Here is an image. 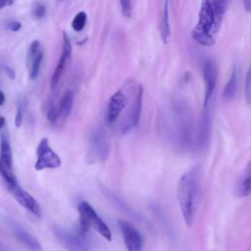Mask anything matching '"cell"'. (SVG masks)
<instances>
[{"label": "cell", "mask_w": 251, "mask_h": 251, "mask_svg": "<svg viewBox=\"0 0 251 251\" xmlns=\"http://www.w3.org/2000/svg\"><path fill=\"white\" fill-rule=\"evenodd\" d=\"M226 10V0H203L197 25L192 31L193 39L202 46L215 44L217 34Z\"/></svg>", "instance_id": "6da1fadb"}, {"label": "cell", "mask_w": 251, "mask_h": 251, "mask_svg": "<svg viewBox=\"0 0 251 251\" xmlns=\"http://www.w3.org/2000/svg\"><path fill=\"white\" fill-rule=\"evenodd\" d=\"M201 173L194 166L187 170L178 179L176 185V198L184 223L187 226L193 224L197 199L200 191Z\"/></svg>", "instance_id": "7a4b0ae2"}, {"label": "cell", "mask_w": 251, "mask_h": 251, "mask_svg": "<svg viewBox=\"0 0 251 251\" xmlns=\"http://www.w3.org/2000/svg\"><path fill=\"white\" fill-rule=\"evenodd\" d=\"M135 92V81L127 79L109 99L106 120L109 125H112L119 118L121 113L131 100Z\"/></svg>", "instance_id": "3957f363"}, {"label": "cell", "mask_w": 251, "mask_h": 251, "mask_svg": "<svg viewBox=\"0 0 251 251\" xmlns=\"http://www.w3.org/2000/svg\"><path fill=\"white\" fill-rule=\"evenodd\" d=\"M77 211L79 213V224L82 232H86L92 226L106 240H112L111 229L88 202L80 201L77 205Z\"/></svg>", "instance_id": "277c9868"}, {"label": "cell", "mask_w": 251, "mask_h": 251, "mask_svg": "<svg viewBox=\"0 0 251 251\" xmlns=\"http://www.w3.org/2000/svg\"><path fill=\"white\" fill-rule=\"evenodd\" d=\"M61 166V159L50 147L47 137H43L36 148V162L34 169L42 171L45 169H57Z\"/></svg>", "instance_id": "5b68a950"}, {"label": "cell", "mask_w": 251, "mask_h": 251, "mask_svg": "<svg viewBox=\"0 0 251 251\" xmlns=\"http://www.w3.org/2000/svg\"><path fill=\"white\" fill-rule=\"evenodd\" d=\"M142 100H143V87L142 85H138L135 93L134 101L130 107V109L127 112V115L125 117V119L122 122V133H126L130 128L135 127L138 125L140 114H141V108H142Z\"/></svg>", "instance_id": "8992f818"}, {"label": "cell", "mask_w": 251, "mask_h": 251, "mask_svg": "<svg viewBox=\"0 0 251 251\" xmlns=\"http://www.w3.org/2000/svg\"><path fill=\"white\" fill-rule=\"evenodd\" d=\"M121 233L124 238L127 251H141L142 250V238L139 231L128 222L125 220L118 221Z\"/></svg>", "instance_id": "52a82bcc"}, {"label": "cell", "mask_w": 251, "mask_h": 251, "mask_svg": "<svg viewBox=\"0 0 251 251\" xmlns=\"http://www.w3.org/2000/svg\"><path fill=\"white\" fill-rule=\"evenodd\" d=\"M53 232L68 251H89L84 242L72 230L55 226Z\"/></svg>", "instance_id": "ba28073f"}, {"label": "cell", "mask_w": 251, "mask_h": 251, "mask_svg": "<svg viewBox=\"0 0 251 251\" xmlns=\"http://www.w3.org/2000/svg\"><path fill=\"white\" fill-rule=\"evenodd\" d=\"M72 55V44L71 41L67 35L66 32H63V46H62V53L59 58L58 64L53 72V75L51 76V81H50V86L51 88H55L57 84L59 83L61 76L67 67L68 61L70 60Z\"/></svg>", "instance_id": "9c48e42d"}, {"label": "cell", "mask_w": 251, "mask_h": 251, "mask_svg": "<svg viewBox=\"0 0 251 251\" xmlns=\"http://www.w3.org/2000/svg\"><path fill=\"white\" fill-rule=\"evenodd\" d=\"M203 77L205 82V92H204V108L208 106L210 98L214 92L217 77H218V69L217 65L213 60H207L203 67Z\"/></svg>", "instance_id": "30bf717a"}, {"label": "cell", "mask_w": 251, "mask_h": 251, "mask_svg": "<svg viewBox=\"0 0 251 251\" xmlns=\"http://www.w3.org/2000/svg\"><path fill=\"white\" fill-rule=\"evenodd\" d=\"M16 198V200L27 211H29L31 214H33L35 217L39 218L41 216V210L40 206L37 203V201L24 188H22L19 184H16L9 188Z\"/></svg>", "instance_id": "8fae6325"}, {"label": "cell", "mask_w": 251, "mask_h": 251, "mask_svg": "<svg viewBox=\"0 0 251 251\" xmlns=\"http://www.w3.org/2000/svg\"><path fill=\"white\" fill-rule=\"evenodd\" d=\"M107 153H108V144L105 139V136L99 131L94 132L91 138L89 155H91L93 159L98 158L100 160H103L107 155Z\"/></svg>", "instance_id": "7c38bea8"}, {"label": "cell", "mask_w": 251, "mask_h": 251, "mask_svg": "<svg viewBox=\"0 0 251 251\" xmlns=\"http://www.w3.org/2000/svg\"><path fill=\"white\" fill-rule=\"evenodd\" d=\"M250 163L247 164L246 168L241 172L236 187H235V193L239 197H247L250 194Z\"/></svg>", "instance_id": "4fadbf2b"}, {"label": "cell", "mask_w": 251, "mask_h": 251, "mask_svg": "<svg viewBox=\"0 0 251 251\" xmlns=\"http://www.w3.org/2000/svg\"><path fill=\"white\" fill-rule=\"evenodd\" d=\"M15 236L19 241H21L24 245L29 248L32 251H41V244L40 242L29 232L23 229L22 227H15L14 228Z\"/></svg>", "instance_id": "5bb4252c"}, {"label": "cell", "mask_w": 251, "mask_h": 251, "mask_svg": "<svg viewBox=\"0 0 251 251\" xmlns=\"http://www.w3.org/2000/svg\"><path fill=\"white\" fill-rule=\"evenodd\" d=\"M73 104H74V93L73 91L68 90L64 93L62 100L60 102V105L58 108V119L65 121L71 114Z\"/></svg>", "instance_id": "9a60e30c"}, {"label": "cell", "mask_w": 251, "mask_h": 251, "mask_svg": "<svg viewBox=\"0 0 251 251\" xmlns=\"http://www.w3.org/2000/svg\"><path fill=\"white\" fill-rule=\"evenodd\" d=\"M237 84H238V69H237V66L234 65L230 77L224 88L223 98L225 100H231L235 96Z\"/></svg>", "instance_id": "2e32d148"}, {"label": "cell", "mask_w": 251, "mask_h": 251, "mask_svg": "<svg viewBox=\"0 0 251 251\" xmlns=\"http://www.w3.org/2000/svg\"><path fill=\"white\" fill-rule=\"evenodd\" d=\"M0 162L4 166L13 169V154L11 145L9 140L4 135H2L0 141Z\"/></svg>", "instance_id": "e0dca14e"}, {"label": "cell", "mask_w": 251, "mask_h": 251, "mask_svg": "<svg viewBox=\"0 0 251 251\" xmlns=\"http://www.w3.org/2000/svg\"><path fill=\"white\" fill-rule=\"evenodd\" d=\"M170 0H164V9L162 15V22H161V35L163 41L166 43L168 37L170 35V21H169V11H170Z\"/></svg>", "instance_id": "ac0fdd59"}, {"label": "cell", "mask_w": 251, "mask_h": 251, "mask_svg": "<svg viewBox=\"0 0 251 251\" xmlns=\"http://www.w3.org/2000/svg\"><path fill=\"white\" fill-rule=\"evenodd\" d=\"M0 175L1 176L4 178V180L6 181L8 187H12L16 184H18V181H17V177L14 174V171L13 169H10L6 166H4L1 162H0Z\"/></svg>", "instance_id": "d6986e66"}, {"label": "cell", "mask_w": 251, "mask_h": 251, "mask_svg": "<svg viewBox=\"0 0 251 251\" xmlns=\"http://www.w3.org/2000/svg\"><path fill=\"white\" fill-rule=\"evenodd\" d=\"M42 59H43V52L40 50L31 58V65H30V71H29V77L31 79H34L38 75Z\"/></svg>", "instance_id": "ffe728a7"}, {"label": "cell", "mask_w": 251, "mask_h": 251, "mask_svg": "<svg viewBox=\"0 0 251 251\" xmlns=\"http://www.w3.org/2000/svg\"><path fill=\"white\" fill-rule=\"evenodd\" d=\"M86 21H87V15L85 12L83 11H80L78 12L75 18L73 19V22H72V27L75 31H81L85 25H86Z\"/></svg>", "instance_id": "44dd1931"}, {"label": "cell", "mask_w": 251, "mask_h": 251, "mask_svg": "<svg viewBox=\"0 0 251 251\" xmlns=\"http://www.w3.org/2000/svg\"><path fill=\"white\" fill-rule=\"evenodd\" d=\"M121 10L125 17L129 18L131 15V1L130 0H120Z\"/></svg>", "instance_id": "7402d4cb"}, {"label": "cell", "mask_w": 251, "mask_h": 251, "mask_svg": "<svg viewBox=\"0 0 251 251\" xmlns=\"http://www.w3.org/2000/svg\"><path fill=\"white\" fill-rule=\"evenodd\" d=\"M47 118L51 123H56L57 120H58V109L56 108V106L53 102H51V104L48 108Z\"/></svg>", "instance_id": "603a6c76"}, {"label": "cell", "mask_w": 251, "mask_h": 251, "mask_svg": "<svg viewBox=\"0 0 251 251\" xmlns=\"http://www.w3.org/2000/svg\"><path fill=\"white\" fill-rule=\"evenodd\" d=\"M45 6L40 4V3H37L34 8H33V11H32V14H33V17L35 19H42L45 15Z\"/></svg>", "instance_id": "cb8c5ba5"}, {"label": "cell", "mask_w": 251, "mask_h": 251, "mask_svg": "<svg viewBox=\"0 0 251 251\" xmlns=\"http://www.w3.org/2000/svg\"><path fill=\"white\" fill-rule=\"evenodd\" d=\"M250 80H251V74H250V70H248V72L246 74V80H245V96H246V101L248 104L250 103V97H251Z\"/></svg>", "instance_id": "d4e9b609"}, {"label": "cell", "mask_w": 251, "mask_h": 251, "mask_svg": "<svg viewBox=\"0 0 251 251\" xmlns=\"http://www.w3.org/2000/svg\"><path fill=\"white\" fill-rule=\"evenodd\" d=\"M22 121H23V106L19 105L18 110H17V114H16V118H15V125H16L17 127L21 126Z\"/></svg>", "instance_id": "484cf974"}, {"label": "cell", "mask_w": 251, "mask_h": 251, "mask_svg": "<svg viewBox=\"0 0 251 251\" xmlns=\"http://www.w3.org/2000/svg\"><path fill=\"white\" fill-rule=\"evenodd\" d=\"M39 47H40V44H39V41L37 40H33L30 44V47H29V57L32 58L38 51H39Z\"/></svg>", "instance_id": "4316f807"}, {"label": "cell", "mask_w": 251, "mask_h": 251, "mask_svg": "<svg viewBox=\"0 0 251 251\" xmlns=\"http://www.w3.org/2000/svg\"><path fill=\"white\" fill-rule=\"evenodd\" d=\"M22 27V24L20 22H11L8 24V28L13 31H18Z\"/></svg>", "instance_id": "83f0119b"}, {"label": "cell", "mask_w": 251, "mask_h": 251, "mask_svg": "<svg viewBox=\"0 0 251 251\" xmlns=\"http://www.w3.org/2000/svg\"><path fill=\"white\" fill-rule=\"evenodd\" d=\"M5 72L7 74V75L9 76L10 79H15L16 77V74H15V71L11 68V67H5Z\"/></svg>", "instance_id": "f1b7e54d"}, {"label": "cell", "mask_w": 251, "mask_h": 251, "mask_svg": "<svg viewBox=\"0 0 251 251\" xmlns=\"http://www.w3.org/2000/svg\"><path fill=\"white\" fill-rule=\"evenodd\" d=\"M243 5L247 12L250 11V0H243Z\"/></svg>", "instance_id": "f546056e"}, {"label": "cell", "mask_w": 251, "mask_h": 251, "mask_svg": "<svg viewBox=\"0 0 251 251\" xmlns=\"http://www.w3.org/2000/svg\"><path fill=\"white\" fill-rule=\"evenodd\" d=\"M5 102V94L0 90V106H2Z\"/></svg>", "instance_id": "4dcf8cb0"}, {"label": "cell", "mask_w": 251, "mask_h": 251, "mask_svg": "<svg viewBox=\"0 0 251 251\" xmlns=\"http://www.w3.org/2000/svg\"><path fill=\"white\" fill-rule=\"evenodd\" d=\"M5 124H6V119L4 117H0V129L4 127Z\"/></svg>", "instance_id": "1f68e13d"}, {"label": "cell", "mask_w": 251, "mask_h": 251, "mask_svg": "<svg viewBox=\"0 0 251 251\" xmlns=\"http://www.w3.org/2000/svg\"><path fill=\"white\" fill-rule=\"evenodd\" d=\"M5 6H7V4H6V0H0V9L4 8Z\"/></svg>", "instance_id": "d6a6232c"}, {"label": "cell", "mask_w": 251, "mask_h": 251, "mask_svg": "<svg viewBox=\"0 0 251 251\" xmlns=\"http://www.w3.org/2000/svg\"><path fill=\"white\" fill-rule=\"evenodd\" d=\"M14 2V0H6V4L7 5H12Z\"/></svg>", "instance_id": "836d02e7"}]
</instances>
